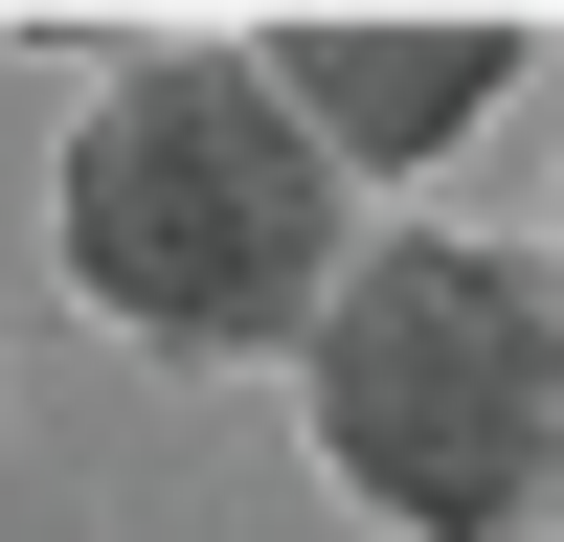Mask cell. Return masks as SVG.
<instances>
[{"label":"cell","mask_w":564,"mask_h":542,"mask_svg":"<svg viewBox=\"0 0 564 542\" xmlns=\"http://www.w3.org/2000/svg\"><path fill=\"white\" fill-rule=\"evenodd\" d=\"M45 226H68V294L113 316V339H159V361H271V339H316V294H339L361 181L271 113L249 45H159V68L90 90Z\"/></svg>","instance_id":"obj_1"},{"label":"cell","mask_w":564,"mask_h":542,"mask_svg":"<svg viewBox=\"0 0 564 542\" xmlns=\"http://www.w3.org/2000/svg\"><path fill=\"white\" fill-rule=\"evenodd\" d=\"M294 361H316V452H339L361 520H406V542L542 520V475H564V271L542 249L384 226V249H339Z\"/></svg>","instance_id":"obj_2"},{"label":"cell","mask_w":564,"mask_h":542,"mask_svg":"<svg viewBox=\"0 0 564 542\" xmlns=\"http://www.w3.org/2000/svg\"><path fill=\"white\" fill-rule=\"evenodd\" d=\"M249 68H271V113L339 181H406V159H452V136L520 90V23H294V45H249Z\"/></svg>","instance_id":"obj_3"},{"label":"cell","mask_w":564,"mask_h":542,"mask_svg":"<svg viewBox=\"0 0 564 542\" xmlns=\"http://www.w3.org/2000/svg\"><path fill=\"white\" fill-rule=\"evenodd\" d=\"M542 542H564V475H542Z\"/></svg>","instance_id":"obj_4"},{"label":"cell","mask_w":564,"mask_h":542,"mask_svg":"<svg viewBox=\"0 0 564 542\" xmlns=\"http://www.w3.org/2000/svg\"><path fill=\"white\" fill-rule=\"evenodd\" d=\"M542 271H564V249H542Z\"/></svg>","instance_id":"obj_5"}]
</instances>
